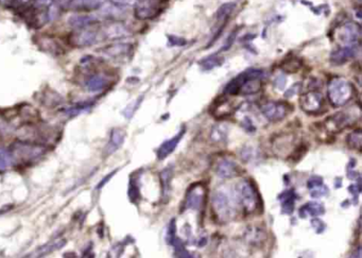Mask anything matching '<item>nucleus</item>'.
<instances>
[{
  "label": "nucleus",
  "instance_id": "f257e3e1",
  "mask_svg": "<svg viewBox=\"0 0 362 258\" xmlns=\"http://www.w3.org/2000/svg\"><path fill=\"white\" fill-rule=\"evenodd\" d=\"M236 194L232 196L226 190H217L212 198V208L214 217L221 223H228L236 217Z\"/></svg>",
  "mask_w": 362,
  "mask_h": 258
},
{
  "label": "nucleus",
  "instance_id": "f03ea898",
  "mask_svg": "<svg viewBox=\"0 0 362 258\" xmlns=\"http://www.w3.org/2000/svg\"><path fill=\"white\" fill-rule=\"evenodd\" d=\"M355 88L352 84L343 78L332 79L327 88V96L334 108H341L354 98Z\"/></svg>",
  "mask_w": 362,
  "mask_h": 258
},
{
  "label": "nucleus",
  "instance_id": "7ed1b4c3",
  "mask_svg": "<svg viewBox=\"0 0 362 258\" xmlns=\"http://www.w3.org/2000/svg\"><path fill=\"white\" fill-rule=\"evenodd\" d=\"M236 199L237 202L242 206V210L246 214H253L260 208V194H258L257 188L251 180L246 178L238 184Z\"/></svg>",
  "mask_w": 362,
  "mask_h": 258
},
{
  "label": "nucleus",
  "instance_id": "20e7f679",
  "mask_svg": "<svg viewBox=\"0 0 362 258\" xmlns=\"http://www.w3.org/2000/svg\"><path fill=\"white\" fill-rule=\"evenodd\" d=\"M45 152L44 146L29 142H18L12 144L10 149V156L13 160L20 162H28L40 158Z\"/></svg>",
  "mask_w": 362,
  "mask_h": 258
},
{
  "label": "nucleus",
  "instance_id": "39448f33",
  "mask_svg": "<svg viewBox=\"0 0 362 258\" xmlns=\"http://www.w3.org/2000/svg\"><path fill=\"white\" fill-rule=\"evenodd\" d=\"M262 114L270 122H282L291 112V106L287 102L268 101L260 108Z\"/></svg>",
  "mask_w": 362,
  "mask_h": 258
},
{
  "label": "nucleus",
  "instance_id": "423d86ee",
  "mask_svg": "<svg viewBox=\"0 0 362 258\" xmlns=\"http://www.w3.org/2000/svg\"><path fill=\"white\" fill-rule=\"evenodd\" d=\"M354 122L355 117L350 115L348 112H338V113L327 117L323 122V126L328 133L337 134L352 124H354Z\"/></svg>",
  "mask_w": 362,
  "mask_h": 258
},
{
  "label": "nucleus",
  "instance_id": "0eeeda50",
  "mask_svg": "<svg viewBox=\"0 0 362 258\" xmlns=\"http://www.w3.org/2000/svg\"><path fill=\"white\" fill-rule=\"evenodd\" d=\"M100 33L98 30H94L92 27L76 29L70 36V42L74 47H88L99 40Z\"/></svg>",
  "mask_w": 362,
  "mask_h": 258
},
{
  "label": "nucleus",
  "instance_id": "6e6552de",
  "mask_svg": "<svg viewBox=\"0 0 362 258\" xmlns=\"http://www.w3.org/2000/svg\"><path fill=\"white\" fill-rule=\"evenodd\" d=\"M300 106L305 113L310 115L320 114L324 106V99L321 92L312 90L305 92L300 98Z\"/></svg>",
  "mask_w": 362,
  "mask_h": 258
},
{
  "label": "nucleus",
  "instance_id": "1a4fd4ad",
  "mask_svg": "<svg viewBox=\"0 0 362 258\" xmlns=\"http://www.w3.org/2000/svg\"><path fill=\"white\" fill-rule=\"evenodd\" d=\"M336 36L344 46H352L361 38V28L356 22H346L337 29Z\"/></svg>",
  "mask_w": 362,
  "mask_h": 258
},
{
  "label": "nucleus",
  "instance_id": "9d476101",
  "mask_svg": "<svg viewBox=\"0 0 362 258\" xmlns=\"http://www.w3.org/2000/svg\"><path fill=\"white\" fill-rule=\"evenodd\" d=\"M160 0H138L135 6V17L146 20L156 17L160 12Z\"/></svg>",
  "mask_w": 362,
  "mask_h": 258
},
{
  "label": "nucleus",
  "instance_id": "9b49d317",
  "mask_svg": "<svg viewBox=\"0 0 362 258\" xmlns=\"http://www.w3.org/2000/svg\"><path fill=\"white\" fill-rule=\"evenodd\" d=\"M206 199V189L202 184L192 185L185 198V208L198 210L202 208Z\"/></svg>",
  "mask_w": 362,
  "mask_h": 258
},
{
  "label": "nucleus",
  "instance_id": "f8f14e48",
  "mask_svg": "<svg viewBox=\"0 0 362 258\" xmlns=\"http://www.w3.org/2000/svg\"><path fill=\"white\" fill-rule=\"evenodd\" d=\"M214 172L221 178H232L240 174V168L236 162L230 158H220L214 165Z\"/></svg>",
  "mask_w": 362,
  "mask_h": 258
},
{
  "label": "nucleus",
  "instance_id": "ddd939ff",
  "mask_svg": "<svg viewBox=\"0 0 362 258\" xmlns=\"http://www.w3.org/2000/svg\"><path fill=\"white\" fill-rule=\"evenodd\" d=\"M110 85V76L104 74H94L90 76L85 82V88L88 92H97L104 90Z\"/></svg>",
  "mask_w": 362,
  "mask_h": 258
},
{
  "label": "nucleus",
  "instance_id": "4468645a",
  "mask_svg": "<svg viewBox=\"0 0 362 258\" xmlns=\"http://www.w3.org/2000/svg\"><path fill=\"white\" fill-rule=\"evenodd\" d=\"M185 134V128H180V131L176 135L172 137V138L164 142L160 147L158 149V158L160 160H165L167 156H169L170 154L174 151V149L178 147V144H180V140L183 138V136Z\"/></svg>",
  "mask_w": 362,
  "mask_h": 258
},
{
  "label": "nucleus",
  "instance_id": "2eb2a0df",
  "mask_svg": "<svg viewBox=\"0 0 362 258\" xmlns=\"http://www.w3.org/2000/svg\"><path fill=\"white\" fill-rule=\"evenodd\" d=\"M130 31L126 27V26L119 22H110L106 24L104 28L102 29V36H104L106 38L110 40H119L128 36Z\"/></svg>",
  "mask_w": 362,
  "mask_h": 258
},
{
  "label": "nucleus",
  "instance_id": "dca6fc26",
  "mask_svg": "<svg viewBox=\"0 0 362 258\" xmlns=\"http://www.w3.org/2000/svg\"><path fill=\"white\" fill-rule=\"evenodd\" d=\"M124 140H126V131L124 128H113L110 133V140L104 150L106 156H110V154H113L116 150H118L122 146Z\"/></svg>",
  "mask_w": 362,
  "mask_h": 258
},
{
  "label": "nucleus",
  "instance_id": "f3484780",
  "mask_svg": "<svg viewBox=\"0 0 362 258\" xmlns=\"http://www.w3.org/2000/svg\"><path fill=\"white\" fill-rule=\"evenodd\" d=\"M133 49L132 45L126 44V42H117V44H112L102 49V52L108 58H120L128 56Z\"/></svg>",
  "mask_w": 362,
  "mask_h": 258
},
{
  "label": "nucleus",
  "instance_id": "a211bd4d",
  "mask_svg": "<svg viewBox=\"0 0 362 258\" xmlns=\"http://www.w3.org/2000/svg\"><path fill=\"white\" fill-rule=\"evenodd\" d=\"M234 106H232V102L228 99H219L217 100L216 102L214 103V104L212 106L210 112V114L216 117L217 119H221V118H226V117H228L232 114V112H234Z\"/></svg>",
  "mask_w": 362,
  "mask_h": 258
},
{
  "label": "nucleus",
  "instance_id": "6ab92c4d",
  "mask_svg": "<svg viewBox=\"0 0 362 258\" xmlns=\"http://www.w3.org/2000/svg\"><path fill=\"white\" fill-rule=\"evenodd\" d=\"M357 54V49L354 46H343L338 50L334 51L330 56V61L334 65H342L348 60L354 58Z\"/></svg>",
  "mask_w": 362,
  "mask_h": 258
},
{
  "label": "nucleus",
  "instance_id": "aec40b11",
  "mask_svg": "<svg viewBox=\"0 0 362 258\" xmlns=\"http://www.w3.org/2000/svg\"><path fill=\"white\" fill-rule=\"evenodd\" d=\"M106 0H70L66 8L74 11H94L100 8Z\"/></svg>",
  "mask_w": 362,
  "mask_h": 258
},
{
  "label": "nucleus",
  "instance_id": "412c9836",
  "mask_svg": "<svg viewBox=\"0 0 362 258\" xmlns=\"http://www.w3.org/2000/svg\"><path fill=\"white\" fill-rule=\"evenodd\" d=\"M98 22H99L98 17L92 15H74L68 20V24L74 29L92 27V26L97 24Z\"/></svg>",
  "mask_w": 362,
  "mask_h": 258
},
{
  "label": "nucleus",
  "instance_id": "4be33fe9",
  "mask_svg": "<svg viewBox=\"0 0 362 258\" xmlns=\"http://www.w3.org/2000/svg\"><path fill=\"white\" fill-rule=\"evenodd\" d=\"M325 212L323 204L318 202H308L300 208V216L306 218L307 216H320Z\"/></svg>",
  "mask_w": 362,
  "mask_h": 258
},
{
  "label": "nucleus",
  "instance_id": "5701e85b",
  "mask_svg": "<svg viewBox=\"0 0 362 258\" xmlns=\"http://www.w3.org/2000/svg\"><path fill=\"white\" fill-rule=\"evenodd\" d=\"M280 199L282 201V210L284 214H291L293 212V210H294V202H296V192L294 190H287L286 192H284Z\"/></svg>",
  "mask_w": 362,
  "mask_h": 258
},
{
  "label": "nucleus",
  "instance_id": "b1692460",
  "mask_svg": "<svg viewBox=\"0 0 362 258\" xmlns=\"http://www.w3.org/2000/svg\"><path fill=\"white\" fill-rule=\"evenodd\" d=\"M294 142V137L290 134H284L276 137V140L273 142V149L276 153H284L289 150V146Z\"/></svg>",
  "mask_w": 362,
  "mask_h": 258
},
{
  "label": "nucleus",
  "instance_id": "393cba45",
  "mask_svg": "<svg viewBox=\"0 0 362 258\" xmlns=\"http://www.w3.org/2000/svg\"><path fill=\"white\" fill-rule=\"evenodd\" d=\"M38 44L42 50L51 54H61L63 51L62 46L51 38H42L38 40Z\"/></svg>",
  "mask_w": 362,
  "mask_h": 258
},
{
  "label": "nucleus",
  "instance_id": "a878e982",
  "mask_svg": "<svg viewBox=\"0 0 362 258\" xmlns=\"http://www.w3.org/2000/svg\"><path fill=\"white\" fill-rule=\"evenodd\" d=\"M172 180V170L171 168H165L160 172V183L162 188V198L165 201H168V196L171 189Z\"/></svg>",
  "mask_w": 362,
  "mask_h": 258
},
{
  "label": "nucleus",
  "instance_id": "bb28decb",
  "mask_svg": "<svg viewBox=\"0 0 362 258\" xmlns=\"http://www.w3.org/2000/svg\"><path fill=\"white\" fill-rule=\"evenodd\" d=\"M346 142L348 146L352 149L356 150L358 152L361 151V144H362V133L360 128H357V130L352 131V133L348 134V138H346Z\"/></svg>",
  "mask_w": 362,
  "mask_h": 258
},
{
  "label": "nucleus",
  "instance_id": "cd10ccee",
  "mask_svg": "<svg viewBox=\"0 0 362 258\" xmlns=\"http://www.w3.org/2000/svg\"><path fill=\"white\" fill-rule=\"evenodd\" d=\"M234 8H235V4H232V2L224 4L223 6H221L219 8L216 18H217V22H220V27L223 28L224 22H226V20L228 18L232 12L234 11Z\"/></svg>",
  "mask_w": 362,
  "mask_h": 258
},
{
  "label": "nucleus",
  "instance_id": "c85d7f7f",
  "mask_svg": "<svg viewBox=\"0 0 362 258\" xmlns=\"http://www.w3.org/2000/svg\"><path fill=\"white\" fill-rule=\"evenodd\" d=\"M128 198L132 203L136 204L140 199V187H138V178L137 176H132L130 180V185H128Z\"/></svg>",
  "mask_w": 362,
  "mask_h": 258
},
{
  "label": "nucleus",
  "instance_id": "c756f323",
  "mask_svg": "<svg viewBox=\"0 0 362 258\" xmlns=\"http://www.w3.org/2000/svg\"><path fill=\"white\" fill-rule=\"evenodd\" d=\"M228 134V128H226V126H224V124H218V126H214L212 128V133H210V137H212V140L214 142H223L226 140Z\"/></svg>",
  "mask_w": 362,
  "mask_h": 258
},
{
  "label": "nucleus",
  "instance_id": "7c9ffc66",
  "mask_svg": "<svg viewBox=\"0 0 362 258\" xmlns=\"http://www.w3.org/2000/svg\"><path fill=\"white\" fill-rule=\"evenodd\" d=\"M223 63V58L219 56L218 54H214L208 58H206L200 62V65L204 70H210L212 68L220 66Z\"/></svg>",
  "mask_w": 362,
  "mask_h": 258
},
{
  "label": "nucleus",
  "instance_id": "2f4dec72",
  "mask_svg": "<svg viewBox=\"0 0 362 258\" xmlns=\"http://www.w3.org/2000/svg\"><path fill=\"white\" fill-rule=\"evenodd\" d=\"M65 244H66L65 239H58V240H54V242H49V244H45L44 246H42L38 250V253H40V255H45V254L58 250V248H63Z\"/></svg>",
  "mask_w": 362,
  "mask_h": 258
},
{
  "label": "nucleus",
  "instance_id": "473e14b6",
  "mask_svg": "<svg viewBox=\"0 0 362 258\" xmlns=\"http://www.w3.org/2000/svg\"><path fill=\"white\" fill-rule=\"evenodd\" d=\"M92 103H88V102L79 103V104H76L74 106L66 108L64 110V113L68 116H76V115L83 113V112L88 110L90 108H92Z\"/></svg>",
  "mask_w": 362,
  "mask_h": 258
},
{
  "label": "nucleus",
  "instance_id": "72a5a7b5",
  "mask_svg": "<svg viewBox=\"0 0 362 258\" xmlns=\"http://www.w3.org/2000/svg\"><path fill=\"white\" fill-rule=\"evenodd\" d=\"M62 102V97L54 92H51L48 94H44V98H42V103H45L47 106H56Z\"/></svg>",
  "mask_w": 362,
  "mask_h": 258
},
{
  "label": "nucleus",
  "instance_id": "f704fd0d",
  "mask_svg": "<svg viewBox=\"0 0 362 258\" xmlns=\"http://www.w3.org/2000/svg\"><path fill=\"white\" fill-rule=\"evenodd\" d=\"M172 246H174V255L176 256H178V257H192V255L186 250L183 242H180V239L176 238Z\"/></svg>",
  "mask_w": 362,
  "mask_h": 258
},
{
  "label": "nucleus",
  "instance_id": "c9c22d12",
  "mask_svg": "<svg viewBox=\"0 0 362 258\" xmlns=\"http://www.w3.org/2000/svg\"><path fill=\"white\" fill-rule=\"evenodd\" d=\"M176 219H171L169 226H168V230H167V235H166V242L172 246L176 240Z\"/></svg>",
  "mask_w": 362,
  "mask_h": 258
},
{
  "label": "nucleus",
  "instance_id": "e433bc0d",
  "mask_svg": "<svg viewBox=\"0 0 362 258\" xmlns=\"http://www.w3.org/2000/svg\"><path fill=\"white\" fill-rule=\"evenodd\" d=\"M11 160L12 158L10 153L4 149H0V171L6 170L8 165L11 164Z\"/></svg>",
  "mask_w": 362,
  "mask_h": 258
},
{
  "label": "nucleus",
  "instance_id": "4c0bfd02",
  "mask_svg": "<svg viewBox=\"0 0 362 258\" xmlns=\"http://www.w3.org/2000/svg\"><path fill=\"white\" fill-rule=\"evenodd\" d=\"M142 97H140L138 99L135 100L133 103H131V104L126 108L124 114L126 115V117L128 119H130V118L133 116V114L135 113V110H136L137 108H138L140 104L142 103Z\"/></svg>",
  "mask_w": 362,
  "mask_h": 258
},
{
  "label": "nucleus",
  "instance_id": "58836bf2",
  "mask_svg": "<svg viewBox=\"0 0 362 258\" xmlns=\"http://www.w3.org/2000/svg\"><path fill=\"white\" fill-rule=\"evenodd\" d=\"M328 192H330V190H328V189H327V187L323 184V185H321V186H318V187H316V188L312 189V194H310V196H312V198H321V196H326Z\"/></svg>",
  "mask_w": 362,
  "mask_h": 258
},
{
  "label": "nucleus",
  "instance_id": "ea45409f",
  "mask_svg": "<svg viewBox=\"0 0 362 258\" xmlns=\"http://www.w3.org/2000/svg\"><path fill=\"white\" fill-rule=\"evenodd\" d=\"M321 185H323V178L321 176H312L307 182V186L309 189H314Z\"/></svg>",
  "mask_w": 362,
  "mask_h": 258
},
{
  "label": "nucleus",
  "instance_id": "a19ab883",
  "mask_svg": "<svg viewBox=\"0 0 362 258\" xmlns=\"http://www.w3.org/2000/svg\"><path fill=\"white\" fill-rule=\"evenodd\" d=\"M110 2L117 6H135L138 0H110Z\"/></svg>",
  "mask_w": 362,
  "mask_h": 258
},
{
  "label": "nucleus",
  "instance_id": "79ce46f5",
  "mask_svg": "<svg viewBox=\"0 0 362 258\" xmlns=\"http://www.w3.org/2000/svg\"><path fill=\"white\" fill-rule=\"evenodd\" d=\"M284 68H285V70L287 72H296L298 70L300 63L296 61V60H292V61H288Z\"/></svg>",
  "mask_w": 362,
  "mask_h": 258
},
{
  "label": "nucleus",
  "instance_id": "37998d69",
  "mask_svg": "<svg viewBox=\"0 0 362 258\" xmlns=\"http://www.w3.org/2000/svg\"><path fill=\"white\" fill-rule=\"evenodd\" d=\"M312 226L316 230V233H318V234L323 233L324 230L326 228V224L320 219H312Z\"/></svg>",
  "mask_w": 362,
  "mask_h": 258
},
{
  "label": "nucleus",
  "instance_id": "c03bdc74",
  "mask_svg": "<svg viewBox=\"0 0 362 258\" xmlns=\"http://www.w3.org/2000/svg\"><path fill=\"white\" fill-rule=\"evenodd\" d=\"M169 44L172 46H183L186 44V40L184 38H180L178 36H169Z\"/></svg>",
  "mask_w": 362,
  "mask_h": 258
},
{
  "label": "nucleus",
  "instance_id": "a18cd8bd",
  "mask_svg": "<svg viewBox=\"0 0 362 258\" xmlns=\"http://www.w3.org/2000/svg\"><path fill=\"white\" fill-rule=\"evenodd\" d=\"M300 83L294 84V85H293L292 88H291L289 90H287V92H286V94H285V97L289 98V97L293 96V94H296L300 90Z\"/></svg>",
  "mask_w": 362,
  "mask_h": 258
},
{
  "label": "nucleus",
  "instance_id": "49530a36",
  "mask_svg": "<svg viewBox=\"0 0 362 258\" xmlns=\"http://www.w3.org/2000/svg\"><path fill=\"white\" fill-rule=\"evenodd\" d=\"M235 36H236V32L234 31V32H232V34H230V36H228V42H226V46H224L223 47V49L222 50H228L230 46H232V42H234V38H235Z\"/></svg>",
  "mask_w": 362,
  "mask_h": 258
},
{
  "label": "nucleus",
  "instance_id": "de8ad7c7",
  "mask_svg": "<svg viewBox=\"0 0 362 258\" xmlns=\"http://www.w3.org/2000/svg\"><path fill=\"white\" fill-rule=\"evenodd\" d=\"M285 84H286L285 76H280V78L276 79V81H275V85H276V88H278L280 90H282L284 86H285Z\"/></svg>",
  "mask_w": 362,
  "mask_h": 258
},
{
  "label": "nucleus",
  "instance_id": "09e8293b",
  "mask_svg": "<svg viewBox=\"0 0 362 258\" xmlns=\"http://www.w3.org/2000/svg\"><path fill=\"white\" fill-rule=\"evenodd\" d=\"M115 174H116V171H114V172H113V174H108V176H106V178H104V180H101V182H100V183L98 184V187H97V188H98V189H100V188H102L103 186H104V185H106V183L108 182V180H110V178L112 176H114Z\"/></svg>",
  "mask_w": 362,
  "mask_h": 258
},
{
  "label": "nucleus",
  "instance_id": "8fccbe9b",
  "mask_svg": "<svg viewBox=\"0 0 362 258\" xmlns=\"http://www.w3.org/2000/svg\"><path fill=\"white\" fill-rule=\"evenodd\" d=\"M0 4L8 8H13L16 4V0H0Z\"/></svg>",
  "mask_w": 362,
  "mask_h": 258
}]
</instances>
